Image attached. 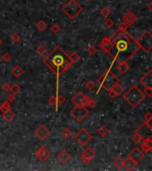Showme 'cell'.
Returning a JSON list of instances; mask_svg holds the SVG:
<instances>
[{
    "mask_svg": "<svg viewBox=\"0 0 152 171\" xmlns=\"http://www.w3.org/2000/svg\"><path fill=\"white\" fill-rule=\"evenodd\" d=\"M111 39L112 48L109 52V55L117 63L127 62L140 49L136 40L128 31L117 30Z\"/></svg>",
    "mask_w": 152,
    "mask_h": 171,
    "instance_id": "cell-1",
    "label": "cell"
},
{
    "mask_svg": "<svg viewBox=\"0 0 152 171\" xmlns=\"http://www.w3.org/2000/svg\"><path fill=\"white\" fill-rule=\"evenodd\" d=\"M43 62L56 75L57 78H60V76L68 70L73 64L69 55L66 54L60 45L52 49L43 59Z\"/></svg>",
    "mask_w": 152,
    "mask_h": 171,
    "instance_id": "cell-2",
    "label": "cell"
},
{
    "mask_svg": "<svg viewBox=\"0 0 152 171\" xmlns=\"http://www.w3.org/2000/svg\"><path fill=\"white\" fill-rule=\"evenodd\" d=\"M124 100L126 101L132 107H137L144 99L146 95L139 88L137 85H133L123 95Z\"/></svg>",
    "mask_w": 152,
    "mask_h": 171,
    "instance_id": "cell-3",
    "label": "cell"
},
{
    "mask_svg": "<svg viewBox=\"0 0 152 171\" xmlns=\"http://www.w3.org/2000/svg\"><path fill=\"white\" fill-rule=\"evenodd\" d=\"M62 12L69 19H76L83 11V7L77 0H68L62 8Z\"/></svg>",
    "mask_w": 152,
    "mask_h": 171,
    "instance_id": "cell-4",
    "label": "cell"
},
{
    "mask_svg": "<svg viewBox=\"0 0 152 171\" xmlns=\"http://www.w3.org/2000/svg\"><path fill=\"white\" fill-rule=\"evenodd\" d=\"M98 82L102 87H103L108 92L116 84L119 83V80H118V78L110 70H108L98 78Z\"/></svg>",
    "mask_w": 152,
    "mask_h": 171,
    "instance_id": "cell-5",
    "label": "cell"
},
{
    "mask_svg": "<svg viewBox=\"0 0 152 171\" xmlns=\"http://www.w3.org/2000/svg\"><path fill=\"white\" fill-rule=\"evenodd\" d=\"M136 40L139 47L144 52L149 53L152 49V34L149 30H145Z\"/></svg>",
    "mask_w": 152,
    "mask_h": 171,
    "instance_id": "cell-6",
    "label": "cell"
},
{
    "mask_svg": "<svg viewBox=\"0 0 152 171\" xmlns=\"http://www.w3.org/2000/svg\"><path fill=\"white\" fill-rule=\"evenodd\" d=\"M70 114L77 121L81 122L87 117L89 111L84 105H75V107L70 110Z\"/></svg>",
    "mask_w": 152,
    "mask_h": 171,
    "instance_id": "cell-7",
    "label": "cell"
},
{
    "mask_svg": "<svg viewBox=\"0 0 152 171\" xmlns=\"http://www.w3.org/2000/svg\"><path fill=\"white\" fill-rule=\"evenodd\" d=\"M139 136H140L142 140L148 139V138H151L152 136V128L150 126V122H144L139 127L135 132Z\"/></svg>",
    "mask_w": 152,
    "mask_h": 171,
    "instance_id": "cell-8",
    "label": "cell"
},
{
    "mask_svg": "<svg viewBox=\"0 0 152 171\" xmlns=\"http://www.w3.org/2000/svg\"><path fill=\"white\" fill-rule=\"evenodd\" d=\"M75 138L82 146H85L92 139V135L85 128H82L76 134Z\"/></svg>",
    "mask_w": 152,
    "mask_h": 171,
    "instance_id": "cell-9",
    "label": "cell"
},
{
    "mask_svg": "<svg viewBox=\"0 0 152 171\" xmlns=\"http://www.w3.org/2000/svg\"><path fill=\"white\" fill-rule=\"evenodd\" d=\"M144 156H145V153L141 150V148H139V147L134 148L128 154V158L133 160L136 164L141 162L144 158Z\"/></svg>",
    "mask_w": 152,
    "mask_h": 171,
    "instance_id": "cell-10",
    "label": "cell"
},
{
    "mask_svg": "<svg viewBox=\"0 0 152 171\" xmlns=\"http://www.w3.org/2000/svg\"><path fill=\"white\" fill-rule=\"evenodd\" d=\"M95 156H96L95 151H94V149L91 148V147H88L81 153L80 158H81V160H83L84 163L87 164V163H90L92 160H94L95 158Z\"/></svg>",
    "mask_w": 152,
    "mask_h": 171,
    "instance_id": "cell-11",
    "label": "cell"
},
{
    "mask_svg": "<svg viewBox=\"0 0 152 171\" xmlns=\"http://www.w3.org/2000/svg\"><path fill=\"white\" fill-rule=\"evenodd\" d=\"M50 155H51V153L49 152V150L47 148H45V146L39 147L35 153L36 158L41 162H45V160H47Z\"/></svg>",
    "mask_w": 152,
    "mask_h": 171,
    "instance_id": "cell-12",
    "label": "cell"
},
{
    "mask_svg": "<svg viewBox=\"0 0 152 171\" xmlns=\"http://www.w3.org/2000/svg\"><path fill=\"white\" fill-rule=\"evenodd\" d=\"M35 135L37 138L44 141L50 135V130L46 128L45 125H41L35 130Z\"/></svg>",
    "mask_w": 152,
    "mask_h": 171,
    "instance_id": "cell-13",
    "label": "cell"
},
{
    "mask_svg": "<svg viewBox=\"0 0 152 171\" xmlns=\"http://www.w3.org/2000/svg\"><path fill=\"white\" fill-rule=\"evenodd\" d=\"M137 21H138V17L131 11L126 12L123 16V22H124L128 27L134 25Z\"/></svg>",
    "mask_w": 152,
    "mask_h": 171,
    "instance_id": "cell-14",
    "label": "cell"
},
{
    "mask_svg": "<svg viewBox=\"0 0 152 171\" xmlns=\"http://www.w3.org/2000/svg\"><path fill=\"white\" fill-rule=\"evenodd\" d=\"M99 48H100L101 50H102L104 53H106V54H109V52L112 48V39H111V37H105L104 38H102L101 44L99 45Z\"/></svg>",
    "mask_w": 152,
    "mask_h": 171,
    "instance_id": "cell-15",
    "label": "cell"
},
{
    "mask_svg": "<svg viewBox=\"0 0 152 171\" xmlns=\"http://www.w3.org/2000/svg\"><path fill=\"white\" fill-rule=\"evenodd\" d=\"M108 93H109L108 95L110 98H116L117 96L121 95L124 93V88L121 87V85L119 83H117L110 90L108 91Z\"/></svg>",
    "mask_w": 152,
    "mask_h": 171,
    "instance_id": "cell-16",
    "label": "cell"
},
{
    "mask_svg": "<svg viewBox=\"0 0 152 171\" xmlns=\"http://www.w3.org/2000/svg\"><path fill=\"white\" fill-rule=\"evenodd\" d=\"M141 83L145 87H152V70H149L141 80Z\"/></svg>",
    "mask_w": 152,
    "mask_h": 171,
    "instance_id": "cell-17",
    "label": "cell"
},
{
    "mask_svg": "<svg viewBox=\"0 0 152 171\" xmlns=\"http://www.w3.org/2000/svg\"><path fill=\"white\" fill-rule=\"evenodd\" d=\"M57 158L62 163H66V162H68L70 160L71 155H70V153L69 152H67L65 149H63V150L61 151L60 153H59V154L57 155Z\"/></svg>",
    "mask_w": 152,
    "mask_h": 171,
    "instance_id": "cell-18",
    "label": "cell"
},
{
    "mask_svg": "<svg viewBox=\"0 0 152 171\" xmlns=\"http://www.w3.org/2000/svg\"><path fill=\"white\" fill-rule=\"evenodd\" d=\"M152 149V139L151 138H148V139L142 140V143L141 144V150L145 153H149Z\"/></svg>",
    "mask_w": 152,
    "mask_h": 171,
    "instance_id": "cell-19",
    "label": "cell"
},
{
    "mask_svg": "<svg viewBox=\"0 0 152 171\" xmlns=\"http://www.w3.org/2000/svg\"><path fill=\"white\" fill-rule=\"evenodd\" d=\"M85 96V95L84 93H82V92H78V93H77L74 95V97H72L71 103L74 105H82Z\"/></svg>",
    "mask_w": 152,
    "mask_h": 171,
    "instance_id": "cell-20",
    "label": "cell"
},
{
    "mask_svg": "<svg viewBox=\"0 0 152 171\" xmlns=\"http://www.w3.org/2000/svg\"><path fill=\"white\" fill-rule=\"evenodd\" d=\"M11 72L16 78H21L24 74V70L21 66H20V65H16V66H14V68L12 69Z\"/></svg>",
    "mask_w": 152,
    "mask_h": 171,
    "instance_id": "cell-21",
    "label": "cell"
},
{
    "mask_svg": "<svg viewBox=\"0 0 152 171\" xmlns=\"http://www.w3.org/2000/svg\"><path fill=\"white\" fill-rule=\"evenodd\" d=\"M14 112L12 110V109L6 110V111H4L3 112V115H2V118L4 119V120H5L6 122H11L12 120L14 119Z\"/></svg>",
    "mask_w": 152,
    "mask_h": 171,
    "instance_id": "cell-22",
    "label": "cell"
},
{
    "mask_svg": "<svg viewBox=\"0 0 152 171\" xmlns=\"http://www.w3.org/2000/svg\"><path fill=\"white\" fill-rule=\"evenodd\" d=\"M137 165V164L132 160V159H130V158H127L126 160H124V167L126 168L127 170H132V169H134V167Z\"/></svg>",
    "mask_w": 152,
    "mask_h": 171,
    "instance_id": "cell-23",
    "label": "cell"
},
{
    "mask_svg": "<svg viewBox=\"0 0 152 171\" xmlns=\"http://www.w3.org/2000/svg\"><path fill=\"white\" fill-rule=\"evenodd\" d=\"M129 68H130V67H129V65L127 64V62L118 63L117 67V70L119 71L121 74H124L125 72H127V71L129 70Z\"/></svg>",
    "mask_w": 152,
    "mask_h": 171,
    "instance_id": "cell-24",
    "label": "cell"
},
{
    "mask_svg": "<svg viewBox=\"0 0 152 171\" xmlns=\"http://www.w3.org/2000/svg\"><path fill=\"white\" fill-rule=\"evenodd\" d=\"M36 28L38 31L43 32L46 30V28H47V24H46V22L45 21H43V20H39V21L36 23Z\"/></svg>",
    "mask_w": 152,
    "mask_h": 171,
    "instance_id": "cell-25",
    "label": "cell"
},
{
    "mask_svg": "<svg viewBox=\"0 0 152 171\" xmlns=\"http://www.w3.org/2000/svg\"><path fill=\"white\" fill-rule=\"evenodd\" d=\"M10 91H11V93H12L14 95H18V94H20L22 92V88H21V87L17 84V83H14L12 85H11V87H10V89H9Z\"/></svg>",
    "mask_w": 152,
    "mask_h": 171,
    "instance_id": "cell-26",
    "label": "cell"
},
{
    "mask_svg": "<svg viewBox=\"0 0 152 171\" xmlns=\"http://www.w3.org/2000/svg\"><path fill=\"white\" fill-rule=\"evenodd\" d=\"M97 133L99 134V135H101L102 137H105L106 135H109V129H108L106 127H105V126H102V127H100V128H98Z\"/></svg>",
    "mask_w": 152,
    "mask_h": 171,
    "instance_id": "cell-27",
    "label": "cell"
},
{
    "mask_svg": "<svg viewBox=\"0 0 152 171\" xmlns=\"http://www.w3.org/2000/svg\"><path fill=\"white\" fill-rule=\"evenodd\" d=\"M114 165L117 168L121 169L124 167V160L120 156H117L116 159L114 160Z\"/></svg>",
    "mask_w": 152,
    "mask_h": 171,
    "instance_id": "cell-28",
    "label": "cell"
},
{
    "mask_svg": "<svg viewBox=\"0 0 152 171\" xmlns=\"http://www.w3.org/2000/svg\"><path fill=\"white\" fill-rule=\"evenodd\" d=\"M11 109V103L8 102L7 100L4 101L1 104H0V110H2L3 112L4 111H6Z\"/></svg>",
    "mask_w": 152,
    "mask_h": 171,
    "instance_id": "cell-29",
    "label": "cell"
},
{
    "mask_svg": "<svg viewBox=\"0 0 152 171\" xmlns=\"http://www.w3.org/2000/svg\"><path fill=\"white\" fill-rule=\"evenodd\" d=\"M36 52H37V54L39 55L40 56H44L46 54V52H47V48L44 47V45H39L38 47L36 48Z\"/></svg>",
    "mask_w": 152,
    "mask_h": 171,
    "instance_id": "cell-30",
    "label": "cell"
},
{
    "mask_svg": "<svg viewBox=\"0 0 152 171\" xmlns=\"http://www.w3.org/2000/svg\"><path fill=\"white\" fill-rule=\"evenodd\" d=\"M69 57L70 58V60L72 61V62L73 63H76L79 60H80V56L78 55L77 53L76 52H72L70 55H69Z\"/></svg>",
    "mask_w": 152,
    "mask_h": 171,
    "instance_id": "cell-31",
    "label": "cell"
},
{
    "mask_svg": "<svg viewBox=\"0 0 152 171\" xmlns=\"http://www.w3.org/2000/svg\"><path fill=\"white\" fill-rule=\"evenodd\" d=\"M100 14H101V15H102L103 18H109V16L110 15V10H109V8H108V7H103V8L101 10Z\"/></svg>",
    "mask_w": 152,
    "mask_h": 171,
    "instance_id": "cell-32",
    "label": "cell"
},
{
    "mask_svg": "<svg viewBox=\"0 0 152 171\" xmlns=\"http://www.w3.org/2000/svg\"><path fill=\"white\" fill-rule=\"evenodd\" d=\"M10 39L14 44H19L20 41H21V37H20V35L17 34V33H14L11 36Z\"/></svg>",
    "mask_w": 152,
    "mask_h": 171,
    "instance_id": "cell-33",
    "label": "cell"
},
{
    "mask_svg": "<svg viewBox=\"0 0 152 171\" xmlns=\"http://www.w3.org/2000/svg\"><path fill=\"white\" fill-rule=\"evenodd\" d=\"M62 135L64 138H66V139H69V138H70V136L72 135V131L69 128H64L63 131L62 132Z\"/></svg>",
    "mask_w": 152,
    "mask_h": 171,
    "instance_id": "cell-34",
    "label": "cell"
},
{
    "mask_svg": "<svg viewBox=\"0 0 152 171\" xmlns=\"http://www.w3.org/2000/svg\"><path fill=\"white\" fill-rule=\"evenodd\" d=\"M51 31L54 34H57V33H59L60 32V30H61V27L59 26V24L58 23H54V24H52V26L51 27Z\"/></svg>",
    "mask_w": 152,
    "mask_h": 171,
    "instance_id": "cell-35",
    "label": "cell"
},
{
    "mask_svg": "<svg viewBox=\"0 0 152 171\" xmlns=\"http://www.w3.org/2000/svg\"><path fill=\"white\" fill-rule=\"evenodd\" d=\"M65 101H66V99H65V97H64L62 95H61V94H57V95H56V102H57V105H61V104H62Z\"/></svg>",
    "mask_w": 152,
    "mask_h": 171,
    "instance_id": "cell-36",
    "label": "cell"
},
{
    "mask_svg": "<svg viewBox=\"0 0 152 171\" xmlns=\"http://www.w3.org/2000/svg\"><path fill=\"white\" fill-rule=\"evenodd\" d=\"M48 103L52 105V106L57 107V102H56V95H52L48 98Z\"/></svg>",
    "mask_w": 152,
    "mask_h": 171,
    "instance_id": "cell-37",
    "label": "cell"
},
{
    "mask_svg": "<svg viewBox=\"0 0 152 171\" xmlns=\"http://www.w3.org/2000/svg\"><path fill=\"white\" fill-rule=\"evenodd\" d=\"M132 140H133V142H134V143H136V144L141 143L142 142V138H141L140 136H139L136 133L134 134L133 137H132Z\"/></svg>",
    "mask_w": 152,
    "mask_h": 171,
    "instance_id": "cell-38",
    "label": "cell"
},
{
    "mask_svg": "<svg viewBox=\"0 0 152 171\" xmlns=\"http://www.w3.org/2000/svg\"><path fill=\"white\" fill-rule=\"evenodd\" d=\"M113 25H114V22L112 21L111 19L106 18V20H105V22H104V26H105V27L108 28V29H109V28H111Z\"/></svg>",
    "mask_w": 152,
    "mask_h": 171,
    "instance_id": "cell-39",
    "label": "cell"
},
{
    "mask_svg": "<svg viewBox=\"0 0 152 171\" xmlns=\"http://www.w3.org/2000/svg\"><path fill=\"white\" fill-rule=\"evenodd\" d=\"M1 58H2V60H4L5 62H10V61H11V59H12V55L9 54V53H4V54L1 55Z\"/></svg>",
    "mask_w": 152,
    "mask_h": 171,
    "instance_id": "cell-40",
    "label": "cell"
},
{
    "mask_svg": "<svg viewBox=\"0 0 152 171\" xmlns=\"http://www.w3.org/2000/svg\"><path fill=\"white\" fill-rule=\"evenodd\" d=\"M128 30V26L125 24L124 22H120L119 25H118V30L119 31H127Z\"/></svg>",
    "mask_w": 152,
    "mask_h": 171,
    "instance_id": "cell-41",
    "label": "cell"
},
{
    "mask_svg": "<svg viewBox=\"0 0 152 171\" xmlns=\"http://www.w3.org/2000/svg\"><path fill=\"white\" fill-rule=\"evenodd\" d=\"M96 52H97V48L94 47V45H91V47H89L87 48V53H88V54H89L90 55H95Z\"/></svg>",
    "mask_w": 152,
    "mask_h": 171,
    "instance_id": "cell-42",
    "label": "cell"
},
{
    "mask_svg": "<svg viewBox=\"0 0 152 171\" xmlns=\"http://www.w3.org/2000/svg\"><path fill=\"white\" fill-rule=\"evenodd\" d=\"M97 105V103L94 100V99H92V98H90L89 99V101H88V103H87V104H86V106L85 107H89V108H95V106Z\"/></svg>",
    "mask_w": 152,
    "mask_h": 171,
    "instance_id": "cell-43",
    "label": "cell"
},
{
    "mask_svg": "<svg viewBox=\"0 0 152 171\" xmlns=\"http://www.w3.org/2000/svg\"><path fill=\"white\" fill-rule=\"evenodd\" d=\"M143 119L145 120V122H150L152 120V115L150 111H148L147 113H145V115L143 116Z\"/></svg>",
    "mask_w": 152,
    "mask_h": 171,
    "instance_id": "cell-44",
    "label": "cell"
},
{
    "mask_svg": "<svg viewBox=\"0 0 152 171\" xmlns=\"http://www.w3.org/2000/svg\"><path fill=\"white\" fill-rule=\"evenodd\" d=\"M143 93L146 96L151 97L152 96V87H145Z\"/></svg>",
    "mask_w": 152,
    "mask_h": 171,
    "instance_id": "cell-45",
    "label": "cell"
},
{
    "mask_svg": "<svg viewBox=\"0 0 152 171\" xmlns=\"http://www.w3.org/2000/svg\"><path fill=\"white\" fill-rule=\"evenodd\" d=\"M85 87H86V88L88 89V90H92L94 87H95V84L92 82V80H89L87 83H86V85H85Z\"/></svg>",
    "mask_w": 152,
    "mask_h": 171,
    "instance_id": "cell-46",
    "label": "cell"
},
{
    "mask_svg": "<svg viewBox=\"0 0 152 171\" xmlns=\"http://www.w3.org/2000/svg\"><path fill=\"white\" fill-rule=\"evenodd\" d=\"M10 87H11V85L8 83V82H4L2 85H1V88L4 90V91H9V89H10Z\"/></svg>",
    "mask_w": 152,
    "mask_h": 171,
    "instance_id": "cell-47",
    "label": "cell"
},
{
    "mask_svg": "<svg viewBox=\"0 0 152 171\" xmlns=\"http://www.w3.org/2000/svg\"><path fill=\"white\" fill-rule=\"evenodd\" d=\"M15 98H16L15 95H14L12 93H11V94H9V95H7V97H6V100H7L8 102H10V103H12V102H14V101L15 100Z\"/></svg>",
    "mask_w": 152,
    "mask_h": 171,
    "instance_id": "cell-48",
    "label": "cell"
},
{
    "mask_svg": "<svg viewBox=\"0 0 152 171\" xmlns=\"http://www.w3.org/2000/svg\"><path fill=\"white\" fill-rule=\"evenodd\" d=\"M148 8H149V11L152 10V2H149V3L148 4Z\"/></svg>",
    "mask_w": 152,
    "mask_h": 171,
    "instance_id": "cell-49",
    "label": "cell"
},
{
    "mask_svg": "<svg viewBox=\"0 0 152 171\" xmlns=\"http://www.w3.org/2000/svg\"><path fill=\"white\" fill-rule=\"evenodd\" d=\"M1 44H2V39H1V37H0V45H1Z\"/></svg>",
    "mask_w": 152,
    "mask_h": 171,
    "instance_id": "cell-50",
    "label": "cell"
},
{
    "mask_svg": "<svg viewBox=\"0 0 152 171\" xmlns=\"http://www.w3.org/2000/svg\"><path fill=\"white\" fill-rule=\"evenodd\" d=\"M86 1H89V0H86Z\"/></svg>",
    "mask_w": 152,
    "mask_h": 171,
    "instance_id": "cell-51",
    "label": "cell"
}]
</instances>
